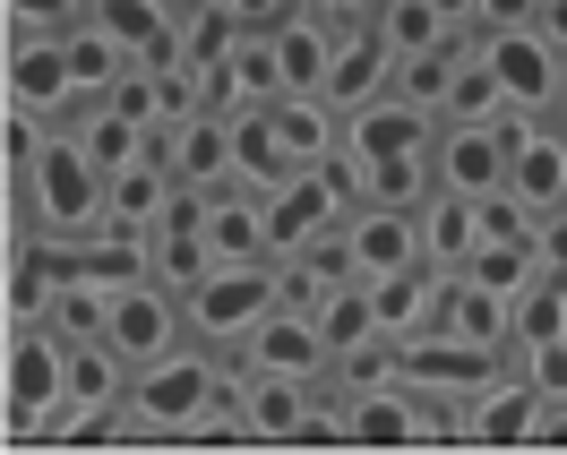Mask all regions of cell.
I'll use <instances>...</instances> for the list:
<instances>
[{
    "instance_id": "obj_1",
    "label": "cell",
    "mask_w": 567,
    "mask_h": 455,
    "mask_svg": "<svg viewBox=\"0 0 567 455\" xmlns=\"http://www.w3.org/2000/svg\"><path fill=\"white\" fill-rule=\"evenodd\" d=\"M233 395V370L215 344H173L164 361L130 370V395H121V438H189V421Z\"/></svg>"
},
{
    "instance_id": "obj_2",
    "label": "cell",
    "mask_w": 567,
    "mask_h": 455,
    "mask_svg": "<svg viewBox=\"0 0 567 455\" xmlns=\"http://www.w3.org/2000/svg\"><path fill=\"white\" fill-rule=\"evenodd\" d=\"M27 198H35V224L52 249L104 232V164L86 155L78 130H35L27 138Z\"/></svg>"
},
{
    "instance_id": "obj_3",
    "label": "cell",
    "mask_w": 567,
    "mask_h": 455,
    "mask_svg": "<svg viewBox=\"0 0 567 455\" xmlns=\"http://www.w3.org/2000/svg\"><path fill=\"white\" fill-rule=\"evenodd\" d=\"M284 301V283H276V258H215L207 276L181 292V310H189V335L198 344H215V352H241V335L258 327V318Z\"/></svg>"
},
{
    "instance_id": "obj_4",
    "label": "cell",
    "mask_w": 567,
    "mask_h": 455,
    "mask_svg": "<svg viewBox=\"0 0 567 455\" xmlns=\"http://www.w3.org/2000/svg\"><path fill=\"white\" fill-rule=\"evenodd\" d=\"M104 344L121 352L130 370H146V361H164L173 344H189V310H181V292H173V283H155V276H130V283H112Z\"/></svg>"
},
{
    "instance_id": "obj_5",
    "label": "cell",
    "mask_w": 567,
    "mask_h": 455,
    "mask_svg": "<svg viewBox=\"0 0 567 455\" xmlns=\"http://www.w3.org/2000/svg\"><path fill=\"white\" fill-rule=\"evenodd\" d=\"M482 61H491L498 95L525 112H559L567 104V52L542 27H507V35H482Z\"/></svg>"
},
{
    "instance_id": "obj_6",
    "label": "cell",
    "mask_w": 567,
    "mask_h": 455,
    "mask_svg": "<svg viewBox=\"0 0 567 455\" xmlns=\"http://www.w3.org/2000/svg\"><path fill=\"white\" fill-rule=\"evenodd\" d=\"M233 361H241V370H284V379H327V370H336V352H327V335H319V310H301V301H276V310L241 335Z\"/></svg>"
},
{
    "instance_id": "obj_7",
    "label": "cell",
    "mask_w": 567,
    "mask_h": 455,
    "mask_svg": "<svg viewBox=\"0 0 567 455\" xmlns=\"http://www.w3.org/2000/svg\"><path fill=\"white\" fill-rule=\"evenodd\" d=\"M61 352L70 344H61L43 318L18 327V352H9V421H18L27 438H43L52 413H61V395H70V386H61Z\"/></svg>"
},
{
    "instance_id": "obj_8",
    "label": "cell",
    "mask_w": 567,
    "mask_h": 455,
    "mask_svg": "<svg viewBox=\"0 0 567 455\" xmlns=\"http://www.w3.org/2000/svg\"><path fill=\"white\" fill-rule=\"evenodd\" d=\"M464 404H473V413L456 421V438H482V447H525L533 430H542V386H533L516 361H498Z\"/></svg>"
},
{
    "instance_id": "obj_9",
    "label": "cell",
    "mask_w": 567,
    "mask_h": 455,
    "mask_svg": "<svg viewBox=\"0 0 567 455\" xmlns=\"http://www.w3.org/2000/svg\"><path fill=\"white\" fill-rule=\"evenodd\" d=\"M146 155H164L181 189L241 180V173H233V112H189V121H164V130H146Z\"/></svg>"
},
{
    "instance_id": "obj_10",
    "label": "cell",
    "mask_w": 567,
    "mask_h": 455,
    "mask_svg": "<svg viewBox=\"0 0 567 455\" xmlns=\"http://www.w3.org/2000/svg\"><path fill=\"white\" fill-rule=\"evenodd\" d=\"M430 138H439V112L404 104L395 86L344 112V155H353V164H379V155H430Z\"/></svg>"
},
{
    "instance_id": "obj_11",
    "label": "cell",
    "mask_w": 567,
    "mask_h": 455,
    "mask_svg": "<svg viewBox=\"0 0 567 455\" xmlns=\"http://www.w3.org/2000/svg\"><path fill=\"white\" fill-rule=\"evenodd\" d=\"M430 173H439V189H464V198L498 189V180H507L498 112H491V121H439V138H430Z\"/></svg>"
},
{
    "instance_id": "obj_12",
    "label": "cell",
    "mask_w": 567,
    "mask_h": 455,
    "mask_svg": "<svg viewBox=\"0 0 567 455\" xmlns=\"http://www.w3.org/2000/svg\"><path fill=\"white\" fill-rule=\"evenodd\" d=\"M507 198H516L533 224L567 207V130H559V112H550V121H533L525 138L507 146Z\"/></svg>"
},
{
    "instance_id": "obj_13",
    "label": "cell",
    "mask_w": 567,
    "mask_h": 455,
    "mask_svg": "<svg viewBox=\"0 0 567 455\" xmlns=\"http://www.w3.org/2000/svg\"><path fill=\"white\" fill-rule=\"evenodd\" d=\"M138 258H146V276H155V283H173V292H189V283L215 267L207 232H198V189H173V207L146 224Z\"/></svg>"
},
{
    "instance_id": "obj_14",
    "label": "cell",
    "mask_w": 567,
    "mask_h": 455,
    "mask_svg": "<svg viewBox=\"0 0 567 455\" xmlns=\"http://www.w3.org/2000/svg\"><path fill=\"white\" fill-rule=\"evenodd\" d=\"M233 404H241L249 438H301L319 413V379H284V370H233Z\"/></svg>"
},
{
    "instance_id": "obj_15",
    "label": "cell",
    "mask_w": 567,
    "mask_h": 455,
    "mask_svg": "<svg viewBox=\"0 0 567 455\" xmlns=\"http://www.w3.org/2000/svg\"><path fill=\"white\" fill-rule=\"evenodd\" d=\"M395 86V43L361 18V27H344L336 35V52H327V77H319V95L336 112H353V104H370V95H388Z\"/></svg>"
},
{
    "instance_id": "obj_16",
    "label": "cell",
    "mask_w": 567,
    "mask_h": 455,
    "mask_svg": "<svg viewBox=\"0 0 567 455\" xmlns=\"http://www.w3.org/2000/svg\"><path fill=\"white\" fill-rule=\"evenodd\" d=\"M344 241H353V276L379 283L395 267H422V215L413 207H353L344 215Z\"/></svg>"
},
{
    "instance_id": "obj_17",
    "label": "cell",
    "mask_w": 567,
    "mask_h": 455,
    "mask_svg": "<svg viewBox=\"0 0 567 455\" xmlns=\"http://www.w3.org/2000/svg\"><path fill=\"white\" fill-rule=\"evenodd\" d=\"M86 18L104 27L138 70H164V61H181V18L173 0H86Z\"/></svg>"
},
{
    "instance_id": "obj_18",
    "label": "cell",
    "mask_w": 567,
    "mask_h": 455,
    "mask_svg": "<svg viewBox=\"0 0 567 455\" xmlns=\"http://www.w3.org/2000/svg\"><path fill=\"white\" fill-rule=\"evenodd\" d=\"M9 95H18V112H61V104H78V95H70L61 27H18V43H9Z\"/></svg>"
},
{
    "instance_id": "obj_19",
    "label": "cell",
    "mask_w": 567,
    "mask_h": 455,
    "mask_svg": "<svg viewBox=\"0 0 567 455\" xmlns=\"http://www.w3.org/2000/svg\"><path fill=\"white\" fill-rule=\"evenodd\" d=\"M173 189H181L173 164H164V155H138V164L104 173V224H112V232H138V241H146V224L173 207Z\"/></svg>"
},
{
    "instance_id": "obj_20",
    "label": "cell",
    "mask_w": 567,
    "mask_h": 455,
    "mask_svg": "<svg viewBox=\"0 0 567 455\" xmlns=\"http://www.w3.org/2000/svg\"><path fill=\"white\" fill-rule=\"evenodd\" d=\"M413 215H422V258L456 276L464 258H473V241H482V207H473L464 189H430V198H422Z\"/></svg>"
},
{
    "instance_id": "obj_21",
    "label": "cell",
    "mask_w": 567,
    "mask_h": 455,
    "mask_svg": "<svg viewBox=\"0 0 567 455\" xmlns=\"http://www.w3.org/2000/svg\"><path fill=\"white\" fill-rule=\"evenodd\" d=\"M61 52H70V95H78V104H86V95H112L121 77L138 70V61H130V52H121V43H112L104 27H95V18L61 27Z\"/></svg>"
},
{
    "instance_id": "obj_22",
    "label": "cell",
    "mask_w": 567,
    "mask_h": 455,
    "mask_svg": "<svg viewBox=\"0 0 567 455\" xmlns=\"http://www.w3.org/2000/svg\"><path fill=\"white\" fill-rule=\"evenodd\" d=\"M267 121H276V138H284V155H292V164H327V155H336V121H344V112L327 104V95H276V104H267Z\"/></svg>"
},
{
    "instance_id": "obj_23",
    "label": "cell",
    "mask_w": 567,
    "mask_h": 455,
    "mask_svg": "<svg viewBox=\"0 0 567 455\" xmlns=\"http://www.w3.org/2000/svg\"><path fill=\"white\" fill-rule=\"evenodd\" d=\"M61 386H70V404H95V413H112V404L130 395V361H121L104 335H86V344L61 352Z\"/></svg>"
},
{
    "instance_id": "obj_24",
    "label": "cell",
    "mask_w": 567,
    "mask_h": 455,
    "mask_svg": "<svg viewBox=\"0 0 567 455\" xmlns=\"http://www.w3.org/2000/svg\"><path fill=\"white\" fill-rule=\"evenodd\" d=\"M319 310V335H327V352H361V344H379L388 327H379V301H370V283H336V292H319L310 301Z\"/></svg>"
},
{
    "instance_id": "obj_25",
    "label": "cell",
    "mask_w": 567,
    "mask_h": 455,
    "mask_svg": "<svg viewBox=\"0 0 567 455\" xmlns=\"http://www.w3.org/2000/svg\"><path fill=\"white\" fill-rule=\"evenodd\" d=\"M61 130H78L86 155H95L104 173H121V164H138V155H146V130L130 121V112H112L104 95H95V112H70V104H61Z\"/></svg>"
},
{
    "instance_id": "obj_26",
    "label": "cell",
    "mask_w": 567,
    "mask_h": 455,
    "mask_svg": "<svg viewBox=\"0 0 567 455\" xmlns=\"http://www.w3.org/2000/svg\"><path fill=\"white\" fill-rule=\"evenodd\" d=\"M233 173H241L249 189H276V180L292 173V155H284V138H276V121H267V104L233 112Z\"/></svg>"
},
{
    "instance_id": "obj_27",
    "label": "cell",
    "mask_w": 567,
    "mask_h": 455,
    "mask_svg": "<svg viewBox=\"0 0 567 455\" xmlns=\"http://www.w3.org/2000/svg\"><path fill=\"white\" fill-rule=\"evenodd\" d=\"M439 173H430V155H379V164H361V198L353 207H422Z\"/></svg>"
},
{
    "instance_id": "obj_28",
    "label": "cell",
    "mask_w": 567,
    "mask_h": 455,
    "mask_svg": "<svg viewBox=\"0 0 567 455\" xmlns=\"http://www.w3.org/2000/svg\"><path fill=\"white\" fill-rule=\"evenodd\" d=\"M370 27L395 43V61H404V52H430V43H456V35H464V27H447V18H439V0H379V9H370Z\"/></svg>"
},
{
    "instance_id": "obj_29",
    "label": "cell",
    "mask_w": 567,
    "mask_h": 455,
    "mask_svg": "<svg viewBox=\"0 0 567 455\" xmlns=\"http://www.w3.org/2000/svg\"><path fill=\"white\" fill-rule=\"evenodd\" d=\"M498 104H507V95H498L491 61H482V35H464V52H456V77H447V104H439V121H491Z\"/></svg>"
},
{
    "instance_id": "obj_30",
    "label": "cell",
    "mask_w": 567,
    "mask_h": 455,
    "mask_svg": "<svg viewBox=\"0 0 567 455\" xmlns=\"http://www.w3.org/2000/svg\"><path fill=\"white\" fill-rule=\"evenodd\" d=\"M241 35L249 27L224 9V0H198V9L181 18V61H189V70H224V52H233Z\"/></svg>"
},
{
    "instance_id": "obj_31",
    "label": "cell",
    "mask_w": 567,
    "mask_h": 455,
    "mask_svg": "<svg viewBox=\"0 0 567 455\" xmlns=\"http://www.w3.org/2000/svg\"><path fill=\"white\" fill-rule=\"evenodd\" d=\"M542 0H473V35H507V27H533Z\"/></svg>"
},
{
    "instance_id": "obj_32",
    "label": "cell",
    "mask_w": 567,
    "mask_h": 455,
    "mask_svg": "<svg viewBox=\"0 0 567 455\" xmlns=\"http://www.w3.org/2000/svg\"><path fill=\"white\" fill-rule=\"evenodd\" d=\"M9 18H18V27H78L86 0H9Z\"/></svg>"
},
{
    "instance_id": "obj_33",
    "label": "cell",
    "mask_w": 567,
    "mask_h": 455,
    "mask_svg": "<svg viewBox=\"0 0 567 455\" xmlns=\"http://www.w3.org/2000/svg\"><path fill=\"white\" fill-rule=\"evenodd\" d=\"M224 9H233V18H241V27H276V18H292V9H301V0H224Z\"/></svg>"
},
{
    "instance_id": "obj_34",
    "label": "cell",
    "mask_w": 567,
    "mask_h": 455,
    "mask_svg": "<svg viewBox=\"0 0 567 455\" xmlns=\"http://www.w3.org/2000/svg\"><path fill=\"white\" fill-rule=\"evenodd\" d=\"M301 9H310V18H327V27H361L379 0H301Z\"/></svg>"
},
{
    "instance_id": "obj_35",
    "label": "cell",
    "mask_w": 567,
    "mask_h": 455,
    "mask_svg": "<svg viewBox=\"0 0 567 455\" xmlns=\"http://www.w3.org/2000/svg\"><path fill=\"white\" fill-rule=\"evenodd\" d=\"M533 27H542V35L567 52V0H542V9H533Z\"/></svg>"
},
{
    "instance_id": "obj_36",
    "label": "cell",
    "mask_w": 567,
    "mask_h": 455,
    "mask_svg": "<svg viewBox=\"0 0 567 455\" xmlns=\"http://www.w3.org/2000/svg\"><path fill=\"white\" fill-rule=\"evenodd\" d=\"M559 130H567V104H559Z\"/></svg>"
}]
</instances>
